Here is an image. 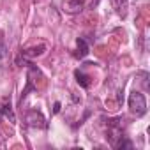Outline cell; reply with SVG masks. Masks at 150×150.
<instances>
[{
	"label": "cell",
	"instance_id": "cell-1",
	"mask_svg": "<svg viewBox=\"0 0 150 150\" xmlns=\"http://www.w3.org/2000/svg\"><path fill=\"white\" fill-rule=\"evenodd\" d=\"M129 108L136 117H143L146 113V99H145V96L141 92L134 90L129 96Z\"/></svg>",
	"mask_w": 150,
	"mask_h": 150
},
{
	"label": "cell",
	"instance_id": "cell-2",
	"mask_svg": "<svg viewBox=\"0 0 150 150\" xmlns=\"http://www.w3.org/2000/svg\"><path fill=\"white\" fill-rule=\"evenodd\" d=\"M25 120H27V124L30 127H46V120L39 111H28Z\"/></svg>",
	"mask_w": 150,
	"mask_h": 150
},
{
	"label": "cell",
	"instance_id": "cell-3",
	"mask_svg": "<svg viewBox=\"0 0 150 150\" xmlns=\"http://www.w3.org/2000/svg\"><path fill=\"white\" fill-rule=\"evenodd\" d=\"M111 6L115 9V13L122 18L127 16V7H129V0H111Z\"/></svg>",
	"mask_w": 150,
	"mask_h": 150
},
{
	"label": "cell",
	"instance_id": "cell-4",
	"mask_svg": "<svg viewBox=\"0 0 150 150\" xmlns=\"http://www.w3.org/2000/svg\"><path fill=\"white\" fill-rule=\"evenodd\" d=\"M74 55H76L78 58H83V57L88 55V44H87L85 39H78L76 41V53Z\"/></svg>",
	"mask_w": 150,
	"mask_h": 150
},
{
	"label": "cell",
	"instance_id": "cell-5",
	"mask_svg": "<svg viewBox=\"0 0 150 150\" xmlns=\"http://www.w3.org/2000/svg\"><path fill=\"white\" fill-rule=\"evenodd\" d=\"M83 9V2L81 0H67V4H65V11L74 14V13H80Z\"/></svg>",
	"mask_w": 150,
	"mask_h": 150
},
{
	"label": "cell",
	"instance_id": "cell-6",
	"mask_svg": "<svg viewBox=\"0 0 150 150\" xmlns=\"http://www.w3.org/2000/svg\"><path fill=\"white\" fill-rule=\"evenodd\" d=\"M74 76H76V81H78L80 87H83V88L90 87V78L87 76V74H83L81 71H76V72H74Z\"/></svg>",
	"mask_w": 150,
	"mask_h": 150
},
{
	"label": "cell",
	"instance_id": "cell-7",
	"mask_svg": "<svg viewBox=\"0 0 150 150\" xmlns=\"http://www.w3.org/2000/svg\"><path fill=\"white\" fill-rule=\"evenodd\" d=\"M44 51V46H39V48H30L27 51H23V57H37Z\"/></svg>",
	"mask_w": 150,
	"mask_h": 150
},
{
	"label": "cell",
	"instance_id": "cell-8",
	"mask_svg": "<svg viewBox=\"0 0 150 150\" xmlns=\"http://www.w3.org/2000/svg\"><path fill=\"white\" fill-rule=\"evenodd\" d=\"M4 55H6V46H4V42L0 41V60L4 58Z\"/></svg>",
	"mask_w": 150,
	"mask_h": 150
},
{
	"label": "cell",
	"instance_id": "cell-9",
	"mask_svg": "<svg viewBox=\"0 0 150 150\" xmlns=\"http://www.w3.org/2000/svg\"><path fill=\"white\" fill-rule=\"evenodd\" d=\"M60 111V103H55V108H53V113H58Z\"/></svg>",
	"mask_w": 150,
	"mask_h": 150
}]
</instances>
